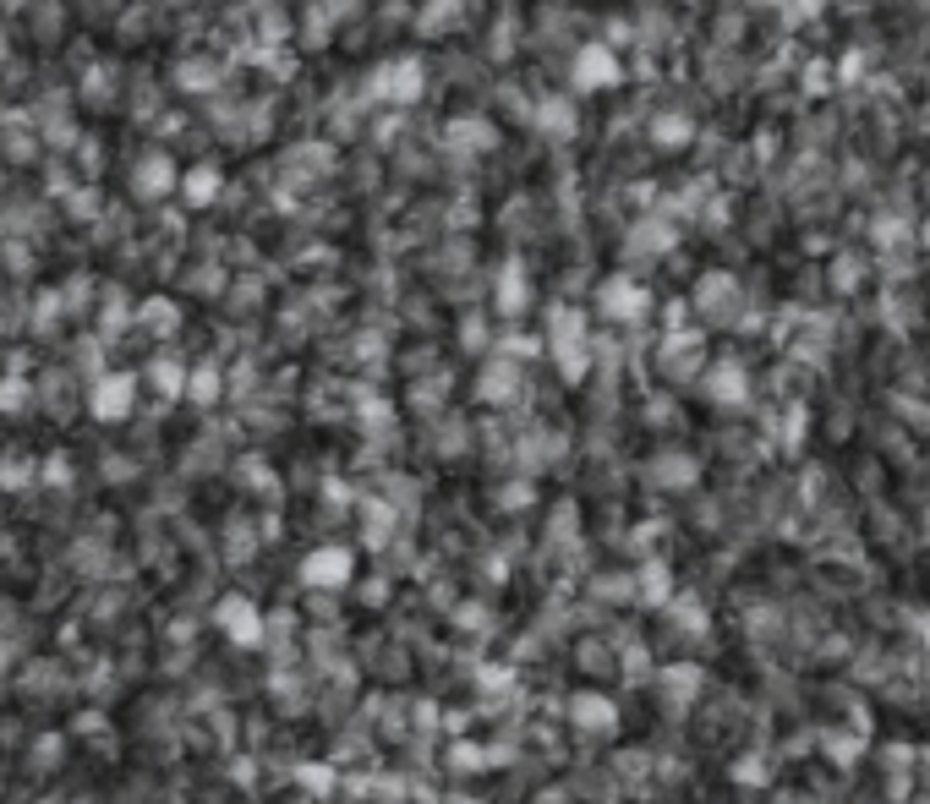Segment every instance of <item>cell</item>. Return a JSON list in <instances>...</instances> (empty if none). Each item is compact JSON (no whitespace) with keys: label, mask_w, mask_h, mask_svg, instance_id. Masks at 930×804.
I'll list each match as a JSON object with an SVG mask.
<instances>
[{"label":"cell","mask_w":930,"mask_h":804,"mask_svg":"<svg viewBox=\"0 0 930 804\" xmlns=\"http://www.w3.org/2000/svg\"><path fill=\"white\" fill-rule=\"evenodd\" d=\"M192 394H197V400H208V394H214V367H203V372H197Z\"/></svg>","instance_id":"ba28073f"},{"label":"cell","mask_w":930,"mask_h":804,"mask_svg":"<svg viewBox=\"0 0 930 804\" xmlns=\"http://www.w3.org/2000/svg\"><path fill=\"white\" fill-rule=\"evenodd\" d=\"M214 619H219V629H225L236 646H258L263 640V613H258V602L252 597H225L214 608Z\"/></svg>","instance_id":"7a4b0ae2"},{"label":"cell","mask_w":930,"mask_h":804,"mask_svg":"<svg viewBox=\"0 0 930 804\" xmlns=\"http://www.w3.org/2000/svg\"><path fill=\"white\" fill-rule=\"evenodd\" d=\"M214 192H219L214 170H192V176H186V203H214Z\"/></svg>","instance_id":"5b68a950"},{"label":"cell","mask_w":930,"mask_h":804,"mask_svg":"<svg viewBox=\"0 0 930 804\" xmlns=\"http://www.w3.org/2000/svg\"><path fill=\"white\" fill-rule=\"evenodd\" d=\"M159 389H165V394L181 389V367H170V356H165V367H159Z\"/></svg>","instance_id":"52a82bcc"},{"label":"cell","mask_w":930,"mask_h":804,"mask_svg":"<svg viewBox=\"0 0 930 804\" xmlns=\"http://www.w3.org/2000/svg\"><path fill=\"white\" fill-rule=\"evenodd\" d=\"M416 88H422V72H416V61H400V66H383V72H378V93H383V99L411 104Z\"/></svg>","instance_id":"277c9868"},{"label":"cell","mask_w":930,"mask_h":804,"mask_svg":"<svg viewBox=\"0 0 930 804\" xmlns=\"http://www.w3.org/2000/svg\"><path fill=\"white\" fill-rule=\"evenodd\" d=\"M575 722H586V728H608V701H591V695H580L575 701Z\"/></svg>","instance_id":"8992f818"},{"label":"cell","mask_w":930,"mask_h":804,"mask_svg":"<svg viewBox=\"0 0 930 804\" xmlns=\"http://www.w3.org/2000/svg\"><path fill=\"white\" fill-rule=\"evenodd\" d=\"M126 411H132V378L115 372V378H104L99 394H93V416H99V422H121Z\"/></svg>","instance_id":"3957f363"},{"label":"cell","mask_w":930,"mask_h":804,"mask_svg":"<svg viewBox=\"0 0 930 804\" xmlns=\"http://www.w3.org/2000/svg\"><path fill=\"white\" fill-rule=\"evenodd\" d=\"M351 575H356V558L345 553V547H318V553L301 558V580H307V586H318V591L351 586Z\"/></svg>","instance_id":"6da1fadb"}]
</instances>
